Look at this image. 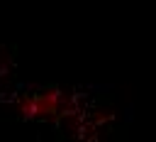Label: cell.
Wrapping results in <instances>:
<instances>
[{"label":"cell","mask_w":156,"mask_h":142,"mask_svg":"<svg viewBox=\"0 0 156 142\" xmlns=\"http://www.w3.org/2000/svg\"><path fill=\"white\" fill-rule=\"evenodd\" d=\"M61 108V93L58 91H41L37 95H32L29 100H24L22 113L27 118H51L56 115Z\"/></svg>","instance_id":"cell-1"}]
</instances>
